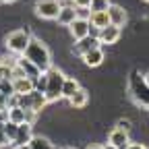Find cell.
<instances>
[{
    "label": "cell",
    "mask_w": 149,
    "mask_h": 149,
    "mask_svg": "<svg viewBox=\"0 0 149 149\" xmlns=\"http://www.w3.org/2000/svg\"><path fill=\"white\" fill-rule=\"evenodd\" d=\"M25 58H29L37 68H40L42 72H46L50 66H52V56H50V50L46 48L44 42L35 40V37H31V42L27 44L25 52H23Z\"/></svg>",
    "instance_id": "cell-1"
},
{
    "label": "cell",
    "mask_w": 149,
    "mask_h": 149,
    "mask_svg": "<svg viewBox=\"0 0 149 149\" xmlns=\"http://www.w3.org/2000/svg\"><path fill=\"white\" fill-rule=\"evenodd\" d=\"M128 93L137 106L149 108V85L145 81V74H141L139 70H133L128 77Z\"/></svg>",
    "instance_id": "cell-2"
},
{
    "label": "cell",
    "mask_w": 149,
    "mask_h": 149,
    "mask_svg": "<svg viewBox=\"0 0 149 149\" xmlns=\"http://www.w3.org/2000/svg\"><path fill=\"white\" fill-rule=\"evenodd\" d=\"M46 74H48V87H46V100H48V104H52V102H58L60 97H62V85H64V74H62V70H58V68H48L46 70Z\"/></svg>",
    "instance_id": "cell-3"
},
{
    "label": "cell",
    "mask_w": 149,
    "mask_h": 149,
    "mask_svg": "<svg viewBox=\"0 0 149 149\" xmlns=\"http://www.w3.org/2000/svg\"><path fill=\"white\" fill-rule=\"evenodd\" d=\"M29 42H31L29 31L27 29H17V31H13V33L6 35V50L13 52V54H17V56H21L25 52V48H27Z\"/></svg>",
    "instance_id": "cell-4"
},
{
    "label": "cell",
    "mask_w": 149,
    "mask_h": 149,
    "mask_svg": "<svg viewBox=\"0 0 149 149\" xmlns=\"http://www.w3.org/2000/svg\"><path fill=\"white\" fill-rule=\"evenodd\" d=\"M42 74V70L37 68L29 58H25V56L21 54L19 58L15 60V70H13V79L15 77H29L31 81H35L37 77Z\"/></svg>",
    "instance_id": "cell-5"
},
{
    "label": "cell",
    "mask_w": 149,
    "mask_h": 149,
    "mask_svg": "<svg viewBox=\"0 0 149 149\" xmlns=\"http://www.w3.org/2000/svg\"><path fill=\"white\" fill-rule=\"evenodd\" d=\"M60 8H62L60 0H37L35 2V15L42 19H48V21H54L58 17Z\"/></svg>",
    "instance_id": "cell-6"
},
{
    "label": "cell",
    "mask_w": 149,
    "mask_h": 149,
    "mask_svg": "<svg viewBox=\"0 0 149 149\" xmlns=\"http://www.w3.org/2000/svg\"><path fill=\"white\" fill-rule=\"evenodd\" d=\"M100 46H102L100 37H93V35H85V37H81V40H74L72 52H74V54H79V56H83L85 52H89V50H93V48H100Z\"/></svg>",
    "instance_id": "cell-7"
},
{
    "label": "cell",
    "mask_w": 149,
    "mask_h": 149,
    "mask_svg": "<svg viewBox=\"0 0 149 149\" xmlns=\"http://www.w3.org/2000/svg\"><path fill=\"white\" fill-rule=\"evenodd\" d=\"M97 37H100L102 44H116V42L120 40V27L108 23L106 27L100 29V35H97Z\"/></svg>",
    "instance_id": "cell-8"
},
{
    "label": "cell",
    "mask_w": 149,
    "mask_h": 149,
    "mask_svg": "<svg viewBox=\"0 0 149 149\" xmlns=\"http://www.w3.org/2000/svg\"><path fill=\"white\" fill-rule=\"evenodd\" d=\"M68 27H70V33H72L74 40H81V37L89 35V27H91V23H89V19H79V17H77Z\"/></svg>",
    "instance_id": "cell-9"
},
{
    "label": "cell",
    "mask_w": 149,
    "mask_h": 149,
    "mask_svg": "<svg viewBox=\"0 0 149 149\" xmlns=\"http://www.w3.org/2000/svg\"><path fill=\"white\" fill-rule=\"evenodd\" d=\"M108 143L110 145H114V147H118V149H122V147H126L130 141H128V130H124V128H114L112 133L108 135Z\"/></svg>",
    "instance_id": "cell-10"
},
{
    "label": "cell",
    "mask_w": 149,
    "mask_h": 149,
    "mask_svg": "<svg viewBox=\"0 0 149 149\" xmlns=\"http://www.w3.org/2000/svg\"><path fill=\"white\" fill-rule=\"evenodd\" d=\"M74 19H77V6L74 4H62L58 17H56V21H58L60 25H64V27H68Z\"/></svg>",
    "instance_id": "cell-11"
},
{
    "label": "cell",
    "mask_w": 149,
    "mask_h": 149,
    "mask_svg": "<svg viewBox=\"0 0 149 149\" xmlns=\"http://www.w3.org/2000/svg\"><path fill=\"white\" fill-rule=\"evenodd\" d=\"M108 17H110V23L112 25H118V27H124L126 23V10L118 4H110L108 6Z\"/></svg>",
    "instance_id": "cell-12"
},
{
    "label": "cell",
    "mask_w": 149,
    "mask_h": 149,
    "mask_svg": "<svg viewBox=\"0 0 149 149\" xmlns=\"http://www.w3.org/2000/svg\"><path fill=\"white\" fill-rule=\"evenodd\" d=\"M33 137V124L29 122H23V124H19V130H17V139L13 141V145H25L29 143Z\"/></svg>",
    "instance_id": "cell-13"
},
{
    "label": "cell",
    "mask_w": 149,
    "mask_h": 149,
    "mask_svg": "<svg viewBox=\"0 0 149 149\" xmlns=\"http://www.w3.org/2000/svg\"><path fill=\"white\" fill-rule=\"evenodd\" d=\"M83 62H85L87 66H91V68L100 66V64L104 62V50H102V48H93V50L85 52V54H83Z\"/></svg>",
    "instance_id": "cell-14"
},
{
    "label": "cell",
    "mask_w": 149,
    "mask_h": 149,
    "mask_svg": "<svg viewBox=\"0 0 149 149\" xmlns=\"http://www.w3.org/2000/svg\"><path fill=\"white\" fill-rule=\"evenodd\" d=\"M13 87H15V93H29L33 89V81L29 77H15L13 79Z\"/></svg>",
    "instance_id": "cell-15"
},
{
    "label": "cell",
    "mask_w": 149,
    "mask_h": 149,
    "mask_svg": "<svg viewBox=\"0 0 149 149\" xmlns=\"http://www.w3.org/2000/svg\"><path fill=\"white\" fill-rule=\"evenodd\" d=\"M68 102H70V106H72V108H85V106H87V102H89V93H87L83 87H79L77 91H74V95H72V97H68Z\"/></svg>",
    "instance_id": "cell-16"
},
{
    "label": "cell",
    "mask_w": 149,
    "mask_h": 149,
    "mask_svg": "<svg viewBox=\"0 0 149 149\" xmlns=\"http://www.w3.org/2000/svg\"><path fill=\"white\" fill-rule=\"evenodd\" d=\"M89 21L91 25H95V27H106L110 23V17H108V10H91V17H89Z\"/></svg>",
    "instance_id": "cell-17"
},
{
    "label": "cell",
    "mask_w": 149,
    "mask_h": 149,
    "mask_svg": "<svg viewBox=\"0 0 149 149\" xmlns=\"http://www.w3.org/2000/svg\"><path fill=\"white\" fill-rule=\"evenodd\" d=\"M81 85H79V81L77 79H72V77H66L64 79V85H62V97H72L74 95V91H77Z\"/></svg>",
    "instance_id": "cell-18"
},
{
    "label": "cell",
    "mask_w": 149,
    "mask_h": 149,
    "mask_svg": "<svg viewBox=\"0 0 149 149\" xmlns=\"http://www.w3.org/2000/svg\"><path fill=\"white\" fill-rule=\"evenodd\" d=\"M29 145H31V149H54L52 141L46 139V137H42V135H33L31 141H29Z\"/></svg>",
    "instance_id": "cell-19"
},
{
    "label": "cell",
    "mask_w": 149,
    "mask_h": 149,
    "mask_svg": "<svg viewBox=\"0 0 149 149\" xmlns=\"http://www.w3.org/2000/svg\"><path fill=\"white\" fill-rule=\"evenodd\" d=\"M8 120L15 122V124H23V122H25V110H23L21 106L8 108Z\"/></svg>",
    "instance_id": "cell-20"
},
{
    "label": "cell",
    "mask_w": 149,
    "mask_h": 149,
    "mask_svg": "<svg viewBox=\"0 0 149 149\" xmlns=\"http://www.w3.org/2000/svg\"><path fill=\"white\" fill-rule=\"evenodd\" d=\"M2 130H4V135L8 137V141H10V145H13V141L17 139V130H19V124H15V122L6 120V124L2 126Z\"/></svg>",
    "instance_id": "cell-21"
},
{
    "label": "cell",
    "mask_w": 149,
    "mask_h": 149,
    "mask_svg": "<svg viewBox=\"0 0 149 149\" xmlns=\"http://www.w3.org/2000/svg\"><path fill=\"white\" fill-rule=\"evenodd\" d=\"M46 87H48V74H46V72H42L40 77H37V79L33 81V89L42 91V93H46Z\"/></svg>",
    "instance_id": "cell-22"
},
{
    "label": "cell",
    "mask_w": 149,
    "mask_h": 149,
    "mask_svg": "<svg viewBox=\"0 0 149 149\" xmlns=\"http://www.w3.org/2000/svg\"><path fill=\"white\" fill-rule=\"evenodd\" d=\"M0 91H2L4 93V95L8 97V95H13V93H15V87H13V79H0Z\"/></svg>",
    "instance_id": "cell-23"
},
{
    "label": "cell",
    "mask_w": 149,
    "mask_h": 149,
    "mask_svg": "<svg viewBox=\"0 0 149 149\" xmlns=\"http://www.w3.org/2000/svg\"><path fill=\"white\" fill-rule=\"evenodd\" d=\"M110 0H91V10H108Z\"/></svg>",
    "instance_id": "cell-24"
},
{
    "label": "cell",
    "mask_w": 149,
    "mask_h": 149,
    "mask_svg": "<svg viewBox=\"0 0 149 149\" xmlns=\"http://www.w3.org/2000/svg\"><path fill=\"white\" fill-rule=\"evenodd\" d=\"M77 17L79 19H89L91 17V8L89 6H77Z\"/></svg>",
    "instance_id": "cell-25"
},
{
    "label": "cell",
    "mask_w": 149,
    "mask_h": 149,
    "mask_svg": "<svg viewBox=\"0 0 149 149\" xmlns=\"http://www.w3.org/2000/svg\"><path fill=\"white\" fill-rule=\"evenodd\" d=\"M15 106H19V93H13L6 97V108H15Z\"/></svg>",
    "instance_id": "cell-26"
},
{
    "label": "cell",
    "mask_w": 149,
    "mask_h": 149,
    "mask_svg": "<svg viewBox=\"0 0 149 149\" xmlns=\"http://www.w3.org/2000/svg\"><path fill=\"white\" fill-rule=\"evenodd\" d=\"M6 120H8V108L0 110V130H2V126L6 124Z\"/></svg>",
    "instance_id": "cell-27"
},
{
    "label": "cell",
    "mask_w": 149,
    "mask_h": 149,
    "mask_svg": "<svg viewBox=\"0 0 149 149\" xmlns=\"http://www.w3.org/2000/svg\"><path fill=\"white\" fill-rule=\"evenodd\" d=\"M116 126H118V128H124V130H130V128H133V122H130L128 118H126V120L122 118V120H118V124H116Z\"/></svg>",
    "instance_id": "cell-28"
},
{
    "label": "cell",
    "mask_w": 149,
    "mask_h": 149,
    "mask_svg": "<svg viewBox=\"0 0 149 149\" xmlns=\"http://www.w3.org/2000/svg\"><path fill=\"white\" fill-rule=\"evenodd\" d=\"M74 6H91V0H70Z\"/></svg>",
    "instance_id": "cell-29"
},
{
    "label": "cell",
    "mask_w": 149,
    "mask_h": 149,
    "mask_svg": "<svg viewBox=\"0 0 149 149\" xmlns=\"http://www.w3.org/2000/svg\"><path fill=\"white\" fill-rule=\"evenodd\" d=\"M4 145H10V141H8V137L4 135V130H0V147H4Z\"/></svg>",
    "instance_id": "cell-30"
},
{
    "label": "cell",
    "mask_w": 149,
    "mask_h": 149,
    "mask_svg": "<svg viewBox=\"0 0 149 149\" xmlns=\"http://www.w3.org/2000/svg\"><path fill=\"white\" fill-rule=\"evenodd\" d=\"M122 149H147L145 145H141V143H128L126 147H122Z\"/></svg>",
    "instance_id": "cell-31"
},
{
    "label": "cell",
    "mask_w": 149,
    "mask_h": 149,
    "mask_svg": "<svg viewBox=\"0 0 149 149\" xmlns=\"http://www.w3.org/2000/svg\"><path fill=\"white\" fill-rule=\"evenodd\" d=\"M4 108H6V95L0 91V110H4Z\"/></svg>",
    "instance_id": "cell-32"
},
{
    "label": "cell",
    "mask_w": 149,
    "mask_h": 149,
    "mask_svg": "<svg viewBox=\"0 0 149 149\" xmlns=\"http://www.w3.org/2000/svg\"><path fill=\"white\" fill-rule=\"evenodd\" d=\"M15 149H31V145H29V143H25V145H15Z\"/></svg>",
    "instance_id": "cell-33"
},
{
    "label": "cell",
    "mask_w": 149,
    "mask_h": 149,
    "mask_svg": "<svg viewBox=\"0 0 149 149\" xmlns=\"http://www.w3.org/2000/svg\"><path fill=\"white\" fill-rule=\"evenodd\" d=\"M87 149H104V147H102V145H89Z\"/></svg>",
    "instance_id": "cell-34"
},
{
    "label": "cell",
    "mask_w": 149,
    "mask_h": 149,
    "mask_svg": "<svg viewBox=\"0 0 149 149\" xmlns=\"http://www.w3.org/2000/svg\"><path fill=\"white\" fill-rule=\"evenodd\" d=\"M104 149H118V147H114V145H110V143H108V145H104Z\"/></svg>",
    "instance_id": "cell-35"
},
{
    "label": "cell",
    "mask_w": 149,
    "mask_h": 149,
    "mask_svg": "<svg viewBox=\"0 0 149 149\" xmlns=\"http://www.w3.org/2000/svg\"><path fill=\"white\" fill-rule=\"evenodd\" d=\"M145 81H147V85H149V72H145Z\"/></svg>",
    "instance_id": "cell-36"
},
{
    "label": "cell",
    "mask_w": 149,
    "mask_h": 149,
    "mask_svg": "<svg viewBox=\"0 0 149 149\" xmlns=\"http://www.w3.org/2000/svg\"><path fill=\"white\" fill-rule=\"evenodd\" d=\"M2 2H4V4H10V2H15V0H2Z\"/></svg>",
    "instance_id": "cell-37"
},
{
    "label": "cell",
    "mask_w": 149,
    "mask_h": 149,
    "mask_svg": "<svg viewBox=\"0 0 149 149\" xmlns=\"http://www.w3.org/2000/svg\"><path fill=\"white\" fill-rule=\"evenodd\" d=\"M64 149H74V147H64Z\"/></svg>",
    "instance_id": "cell-38"
},
{
    "label": "cell",
    "mask_w": 149,
    "mask_h": 149,
    "mask_svg": "<svg viewBox=\"0 0 149 149\" xmlns=\"http://www.w3.org/2000/svg\"><path fill=\"white\" fill-rule=\"evenodd\" d=\"M143 2H149V0H143Z\"/></svg>",
    "instance_id": "cell-39"
},
{
    "label": "cell",
    "mask_w": 149,
    "mask_h": 149,
    "mask_svg": "<svg viewBox=\"0 0 149 149\" xmlns=\"http://www.w3.org/2000/svg\"><path fill=\"white\" fill-rule=\"evenodd\" d=\"M0 79H2V77H0Z\"/></svg>",
    "instance_id": "cell-40"
},
{
    "label": "cell",
    "mask_w": 149,
    "mask_h": 149,
    "mask_svg": "<svg viewBox=\"0 0 149 149\" xmlns=\"http://www.w3.org/2000/svg\"><path fill=\"white\" fill-rule=\"evenodd\" d=\"M60 2H62V0H60Z\"/></svg>",
    "instance_id": "cell-41"
}]
</instances>
